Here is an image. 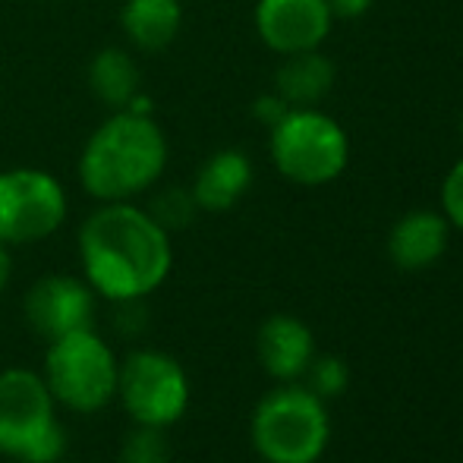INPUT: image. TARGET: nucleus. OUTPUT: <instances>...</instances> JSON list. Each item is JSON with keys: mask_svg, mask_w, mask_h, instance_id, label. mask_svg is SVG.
Wrapping results in <instances>:
<instances>
[{"mask_svg": "<svg viewBox=\"0 0 463 463\" xmlns=\"http://www.w3.org/2000/svg\"><path fill=\"white\" fill-rule=\"evenodd\" d=\"M80 259L95 293L110 303H136L165 284L174 250L152 212L129 202H104L82 224Z\"/></svg>", "mask_w": 463, "mask_h": 463, "instance_id": "nucleus-1", "label": "nucleus"}, {"mask_svg": "<svg viewBox=\"0 0 463 463\" xmlns=\"http://www.w3.org/2000/svg\"><path fill=\"white\" fill-rule=\"evenodd\" d=\"M167 165L161 127L139 110H117L89 136L80 155V180L101 202H129L155 186Z\"/></svg>", "mask_w": 463, "mask_h": 463, "instance_id": "nucleus-2", "label": "nucleus"}, {"mask_svg": "<svg viewBox=\"0 0 463 463\" xmlns=\"http://www.w3.org/2000/svg\"><path fill=\"white\" fill-rule=\"evenodd\" d=\"M250 435L265 463H318L331 441L328 403L306 384L284 382L259 401Z\"/></svg>", "mask_w": 463, "mask_h": 463, "instance_id": "nucleus-3", "label": "nucleus"}, {"mask_svg": "<svg viewBox=\"0 0 463 463\" xmlns=\"http://www.w3.org/2000/svg\"><path fill=\"white\" fill-rule=\"evenodd\" d=\"M269 152L278 174L297 186H325L347 171V129L318 108H290L269 129Z\"/></svg>", "mask_w": 463, "mask_h": 463, "instance_id": "nucleus-4", "label": "nucleus"}, {"mask_svg": "<svg viewBox=\"0 0 463 463\" xmlns=\"http://www.w3.org/2000/svg\"><path fill=\"white\" fill-rule=\"evenodd\" d=\"M67 448L54 397L29 369L0 372V454L19 463H54Z\"/></svg>", "mask_w": 463, "mask_h": 463, "instance_id": "nucleus-5", "label": "nucleus"}, {"mask_svg": "<svg viewBox=\"0 0 463 463\" xmlns=\"http://www.w3.org/2000/svg\"><path fill=\"white\" fill-rule=\"evenodd\" d=\"M117 356L92 328L54 337L44 354L42 378L54 403L76 413H95L117 397Z\"/></svg>", "mask_w": 463, "mask_h": 463, "instance_id": "nucleus-6", "label": "nucleus"}, {"mask_svg": "<svg viewBox=\"0 0 463 463\" xmlns=\"http://www.w3.org/2000/svg\"><path fill=\"white\" fill-rule=\"evenodd\" d=\"M117 397L136 426L167 429L189 407V378L174 356L136 350L117 369Z\"/></svg>", "mask_w": 463, "mask_h": 463, "instance_id": "nucleus-7", "label": "nucleus"}, {"mask_svg": "<svg viewBox=\"0 0 463 463\" xmlns=\"http://www.w3.org/2000/svg\"><path fill=\"white\" fill-rule=\"evenodd\" d=\"M67 218V193L51 174L16 167L0 174V240L38 243Z\"/></svg>", "mask_w": 463, "mask_h": 463, "instance_id": "nucleus-8", "label": "nucleus"}, {"mask_svg": "<svg viewBox=\"0 0 463 463\" xmlns=\"http://www.w3.org/2000/svg\"><path fill=\"white\" fill-rule=\"evenodd\" d=\"M328 0H259L256 32L262 44L275 54H299V51L322 48L331 32Z\"/></svg>", "mask_w": 463, "mask_h": 463, "instance_id": "nucleus-9", "label": "nucleus"}, {"mask_svg": "<svg viewBox=\"0 0 463 463\" xmlns=\"http://www.w3.org/2000/svg\"><path fill=\"white\" fill-rule=\"evenodd\" d=\"M25 318L48 341L86 331L95 318V290L80 278L48 275L25 297Z\"/></svg>", "mask_w": 463, "mask_h": 463, "instance_id": "nucleus-10", "label": "nucleus"}, {"mask_svg": "<svg viewBox=\"0 0 463 463\" xmlns=\"http://www.w3.org/2000/svg\"><path fill=\"white\" fill-rule=\"evenodd\" d=\"M451 224L441 212L416 208L407 212L388 233V256L397 269L403 271H422L435 265L448 250Z\"/></svg>", "mask_w": 463, "mask_h": 463, "instance_id": "nucleus-11", "label": "nucleus"}, {"mask_svg": "<svg viewBox=\"0 0 463 463\" xmlns=\"http://www.w3.org/2000/svg\"><path fill=\"white\" fill-rule=\"evenodd\" d=\"M259 360L278 382H297L316 360V337L297 316H271L259 328Z\"/></svg>", "mask_w": 463, "mask_h": 463, "instance_id": "nucleus-12", "label": "nucleus"}, {"mask_svg": "<svg viewBox=\"0 0 463 463\" xmlns=\"http://www.w3.org/2000/svg\"><path fill=\"white\" fill-rule=\"evenodd\" d=\"M252 186V161L237 148H224L214 152L205 165L199 167L193 184V199L195 208L205 212H227L246 195V189Z\"/></svg>", "mask_w": 463, "mask_h": 463, "instance_id": "nucleus-13", "label": "nucleus"}, {"mask_svg": "<svg viewBox=\"0 0 463 463\" xmlns=\"http://www.w3.org/2000/svg\"><path fill=\"white\" fill-rule=\"evenodd\" d=\"M335 86V63L318 48L287 54L275 73V92L290 108H316Z\"/></svg>", "mask_w": 463, "mask_h": 463, "instance_id": "nucleus-14", "label": "nucleus"}, {"mask_svg": "<svg viewBox=\"0 0 463 463\" xmlns=\"http://www.w3.org/2000/svg\"><path fill=\"white\" fill-rule=\"evenodd\" d=\"M180 23H184L180 0H127L120 10L123 32L142 51H165L177 38Z\"/></svg>", "mask_w": 463, "mask_h": 463, "instance_id": "nucleus-15", "label": "nucleus"}, {"mask_svg": "<svg viewBox=\"0 0 463 463\" xmlns=\"http://www.w3.org/2000/svg\"><path fill=\"white\" fill-rule=\"evenodd\" d=\"M89 86H92L98 101H104L114 110H127L139 92V70L129 61L127 51H98L92 67H89Z\"/></svg>", "mask_w": 463, "mask_h": 463, "instance_id": "nucleus-16", "label": "nucleus"}, {"mask_svg": "<svg viewBox=\"0 0 463 463\" xmlns=\"http://www.w3.org/2000/svg\"><path fill=\"white\" fill-rule=\"evenodd\" d=\"M350 384V369L344 360L337 356H316L306 369V388L312 394H318L322 401H331V397L344 394Z\"/></svg>", "mask_w": 463, "mask_h": 463, "instance_id": "nucleus-17", "label": "nucleus"}, {"mask_svg": "<svg viewBox=\"0 0 463 463\" xmlns=\"http://www.w3.org/2000/svg\"><path fill=\"white\" fill-rule=\"evenodd\" d=\"M165 429L139 426L120 448V463H167Z\"/></svg>", "mask_w": 463, "mask_h": 463, "instance_id": "nucleus-18", "label": "nucleus"}, {"mask_svg": "<svg viewBox=\"0 0 463 463\" xmlns=\"http://www.w3.org/2000/svg\"><path fill=\"white\" fill-rule=\"evenodd\" d=\"M193 212H195L193 193H180V189H171V193L161 195L158 205L152 208V218L158 221V224L165 227V231H171V227H184V224H189Z\"/></svg>", "mask_w": 463, "mask_h": 463, "instance_id": "nucleus-19", "label": "nucleus"}, {"mask_svg": "<svg viewBox=\"0 0 463 463\" xmlns=\"http://www.w3.org/2000/svg\"><path fill=\"white\" fill-rule=\"evenodd\" d=\"M441 214L451 227L463 231V158L448 171L441 184Z\"/></svg>", "mask_w": 463, "mask_h": 463, "instance_id": "nucleus-20", "label": "nucleus"}, {"mask_svg": "<svg viewBox=\"0 0 463 463\" xmlns=\"http://www.w3.org/2000/svg\"><path fill=\"white\" fill-rule=\"evenodd\" d=\"M287 110H290V104H287L278 92H275V95H262V98L256 101V117H259V120H262L269 129L275 127V123L287 114Z\"/></svg>", "mask_w": 463, "mask_h": 463, "instance_id": "nucleus-21", "label": "nucleus"}, {"mask_svg": "<svg viewBox=\"0 0 463 463\" xmlns=\"http://www.w3.org/2000/svg\"><path fill=\"white\" fill-rule=\"evenodd\" d=\"M375 6V0H328V10L335 19H360Z\"/></svg>", "mask_w": 463, "mask_h": 463, "instance_id": "nucleus-22", "label": "nucleus"}, {"mask_svg": "<svg viewBox=\"0 0 463 463\" xmlns=\"http://www.w3.org/2000/svg\"><path fill=\"white\" fill-rule=\"evenodd\" d=\"M10 271H13L10 252H6V243H4V240H0V290H4L6 280H10Z\"/></svg>", "mask_w": 463, "mask_h": 463, "instance_id": "nucleus-23", "label": "nucleus"}, {"mask_svg": "<svg viewBox=\"0 0 463 463\" xmlns=\"http://www.w3.org/2000/svg\"><path fill=\"white\" fill-rule=\"evenodd\" d=\"M460 142H463V117H460Z\"/></svg>", "mask_w": 463, "mask_h": 463, "instance_id": "nucleus-24", "label": "nucleus"}]
</instances>
